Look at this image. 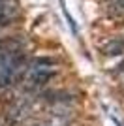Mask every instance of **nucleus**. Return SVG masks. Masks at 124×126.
<instances>
[{
    "mask_svg": "<svg viewBox=\"0 0 124 126\" xmlns=\"http://www.w3.org/2000/svg\"><path fill=\"white\" fill-rule=\"evenodd\" d=\"M102 51H103V55H107V57L122 55V53H124V42H122V40H111V42H107L102 47Z\"/></svg>",
    "mask_w": 124,
    "mask_h": 126,
    "instance_id": "f257e3e1",
    "label": "nucleus"
}]
</instances>
